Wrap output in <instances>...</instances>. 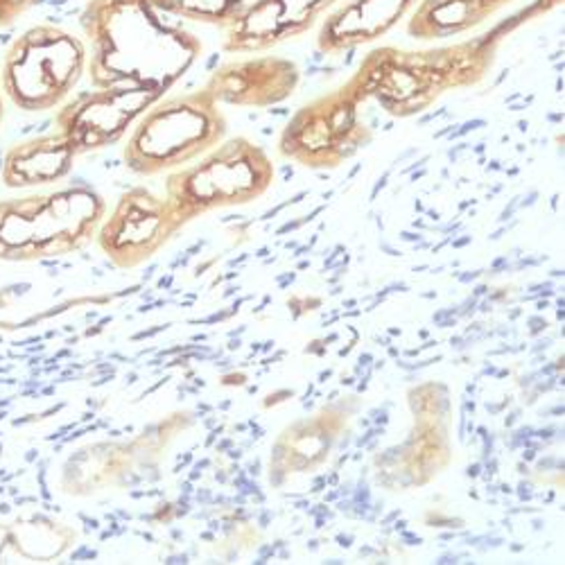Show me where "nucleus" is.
I'll return each instance as SVG.
<instances>
[{"label":"nucleus","mask_w":565,"mask_h":565,"mask_svg":"<svg viewBox=\"0 0 565 565\" xmlns=\"http://www.w3.org/2000/svg\"><path fill=\"white\" fill-rule=\"evenodd\" d=\"M93 88L161 96L202 57L200 36L157 0H88L79 14Z\"/></svg>","instance_id":"obj_1"},{"label":"nucleus","mask_w":565,"mask_h":565,"mask_svg":"<svg viewBox=\"0 0 565 565\" xmlns=\"http://www.w3.org/2000/svg\"><path fill=\"white\" fill-rule=\"evenodd\" d=\"M500 41L493 32L430 51H401L394 45L371 51L347 86L392 118H414L428 111L444 93L478 86L491 71Z\"/></svg>","instance_id":"obj_2"},{"label":"nucleus","mask_w":565,"mask_h":565,"mask_svg":"<svg viewBox=\"0 0 565 565\" xmlns=\"http://www.w3.org/2000/svg\"><path fill=\"white\" fill-rule=\"evenodd\" d=\"M107 202L88 183L0 202V263H41L96 241Z\"/></svg>","instance_id":"obj_3"},{"label":"nucleus","mask_w":565,"mask_h":565,"mask_svg":"<svg viewBox=\"0 0 565 565\" xmlns=\"http://www.w3.org/2000/svg\"><path fill=\"white\" fill-rule=\"evenodd\" d=\"M226 118L204 88L161 98L131 127L122 150L138 177H159L198 161L226 136Z\"/></svg>","instance_id":"obj_4"},{"label":"nucleus","mask_w":565,"mask_h":565,"mask_svg":"<svg viewBox=\"0 0 565 565\" xmlns=\"http://www.w3.org/2000/svg\"><path fill=\"white\" fill-rule=\"evenodd\" d=\"M267 152L245 136L222 140L198 161L168 172L163 193L188 224L213 211L260 200L274 183Z\"/></svg>","instance_id":"obj_5"},{"label":"nucleus","mask_w":565,"mask_h":565,"mask_svg":"<svg viewBox=\"0 0 565 565\" xmlns=\"http://www.w3.org/2000/svg\"><path fill=\"white\" fill-rule=\"evenodd\" d=\"M86 62L84 39L57 25H34L8 49L0 64V90L19 111H53L71 98Z\"/></svg>","instance_id":"obj_6"},{"label":"nucleus","mask_w":565,"mask_h":565,"mask_svg":"<svg viewBox=\"0 0 565 565\" xmlns=\"http://www.w3.org/2000/svg\"><path fill=\"white\" fill-rule=\"evenodd\" d=\"M362 107L347 84L308 103L282 129L278 138L280 157L308 170L340 168L373 138L371 127L362 120Z\"/></svg>","instance_id":"obj_7"},{"label":"nucleus","mask_w":565,"mask_h":565,"mask_svg":"<svg viewBox=\"0 0 565 565\" xmlns=\"http://www.w3.org/2000/svg\"><path fill=\"white\" fill-rule=\"evenodd\" d=\"M183 226L166 195L134 185L105 215L96 243L114 267L134 269L152 260Z\"/></svg>","instance_id":"obj_8"},{"label":"nucleus","mask_w":565,"mask_h":565,"mask_svg":"<svg viewBox=\"0 0 565 565\" xmlns=\"http://www.w3.org/2000/svg\"><path fill=\"white\" fill-rule=\"evenodd\" d=\"M163 96L138 88H96L77 93L55 114V127L77 157L118 146L154 103Z\"/></svg>","instance_id":"obj_9"},{"label":"nucleus","mask_w":565,"mask_h":565,"mask_svg":"<svg viewBox=\"0 0 565 565\" xmlns=\"http://www.w3.org/2000/svg\"><path fill=\"white\" fill-rule=\"evenodd\" d=\"M340 0H252L224 30V51L258 55L310 32Z\"/></svg>","instance_id":"obj_10"},{"label":"nucleus","mask_w":565,"mask_h":565,"mask_svg":"<svg viewBox=\"0 0 565 565\" xmlns=\"http://www.w3.org/2000/svg\"><path fill=\"white\" fill-rule=\"evenodd\" d=\"M299 66L278 55H254L222 64L202 86L217 105L267 109L286 103L299 88Z\"/></svg>","instance_id":"obj_11"},{"label":"nucleus","mask_w":565,"mask_h":565,"mask_svg":"<svg viewBox=\"0 0 565 565\" xmlns=\"http://www.w3.org/2000/svg\"><path fill=\"white\" fill-rule=\"evenodd\" d=\"M416 6L418 0H340L321 19L317 49L323 55H342L362 49L390 34Z\"/></svg>","instance_id":"obj_12"},{"label":"nucleus","mask_w":565,"mask_h":565,"mask_svg":"<svg viewBox=\"0 0 565 565\" xmlns=\"http://www.w3.org/2000/svg\"><path fill=\"white\" fill-rule=\"evenodd\" d=\"M75 159L77 154L73 146L64 138V134L55 129L51 134L32 136L21 140V143H14L6 152L0 177H3L8 188H17V191L53 185L68 179Z\"/></svg>","instance_id":"obj_13"},{"label":"nucleus","mask_w":565,"mask_h":565,"mask_svg":"<svg viewBox=\"0 0 565 565\" xmlns=\"http://www.w3.org/2000/svg\"><path fill=\"white\" fill-rule=\"evenodd\" d=\"M513 0H418L407 34L416 41H444L473 32Z\"/></svg>","instance_id":"obj_14"},{"label":"nucleus","mask_w":565,"mask_h":565,"mask_svg":"<svg viewBox=\"0 0 565 565\" xmlns=\"http://www.w3.org/2000/svg\"><path fill=\"white\" fill-rule=\"evenodd\" d=\"M157 3L185 23H202L226 30L252 0H157Z\"/></svg>","instance_id":"obj_15"},{"label":"nucleus","mask_w":565,"mask_h":565,"mask_svg":"<svg viewBox=\"0 0 565 565\" xmlns=\"http://www.w3.org/2000/svg\"><path fill=\"white\" fill-rule=\"evenodd\" d=\"M39 0H0V28H10L28 14Z\"/></svg>","instance_id":"obj_16"},{"label":"nucleus","mask_w":565,"mask_h":565,"mask_svg":"<svg viewBox=\"0 0 565 565\" xmlns=\"http://www.w3.org/2000/svg\"><path fill=\"white\" fill-rule=\"evenodd\" d=\"M428 525L430 527H448V530H459L463 527L461 518H441V515H428Z\"/></svg>","instance_id":"obj_17"},{"label":"nucleus","mask_w":565,"mask_h":565,"mask_svg":"<svg viewBox=\"0 0 565 565\" xmlns=\"http://www.w3.org/2000/svg\"><path fill=\"white\" fill-rule=\"evenodd\" d=\"M292 396H297V392H295V390H282V392L269 394V398L265 401V405H267V407H271V405H278V403L288 401V398H292Z\"/></svg>","instance_id":"obj_18"},{"label":"nucleus","mask_w":565,"mask_h":565,"mask_svg":"<svg viewBox=\"0 0 565 565\" xmlns=\"http://www.w3.org/2000/svg\"><path fill=\"white\" fill-rule=\"evenodd\" d=\"M527 323H530V335H539L547 328V321L543 317H530Z\"/></svg>","instance_id":"obj_19"},{"label":"nucleus","mask_w":565,"mask_h":565,"mask_svg":"<svg viewBox=\"0 0 565 565\" xmlns=\"http://www.w3.org/2000/svg\"><path fill=\"white\" fill-rule=\"evenodd\" d=\"M518 498H521L523 502H530L532 498H534V491H532V484L530 482H521V484H518Z\"/></svg>","instance_id":"obj_20"},{"label":"nucleus","mask_w":565,"mask_h":565,"mask_svg":"<svg viewBox=\"0 0 565 565\" xmlns=\"http://www.w3.org/2000/svg\"><path fill=\"white\" fill-rule=\"evenodd\" d=\"M371 362H373V355H371V353H362V355H360V362H358V366H355V375H360L362 369H369Z\"/></svg>","instance_id":"obj_21"},{"label":"nucleus","mask_w":565,"mask_h":565,"mask_svg":"<svg viewBox=\"0 0 565 565\" xmlns=\"http://www.w3.org/2000/svg\"><path fill=\"white\" fill-rule=\"evenodd\" d=\"M398 539H401V541H405L407 545H423V539H420V536H414V534H412V532H407V530H405V532H401V534H398Z\"/></svg>","instance_id":"obj_22"},{"label":"nucleus","mask_w":565,"mask_h":565,"mask_svg":"<svg viewBox=\"0 0 565 565\" xmlns=\"http://www.w3.org/2000/svg\"><path fill=\"white\" fill-rule=\"evenodd\" d=\"M306 353H317V355H326V344L321 340H315L312 344L306 347Z\"/></svg>","instance_id":"obj_23"},{"label":"nucleus","mask_w":565,"mask_h":565,"mask_svg":"<svg viewBox=\"0 0 565 565\" xmlns=\"http://www.w3.org/2000/svg\"><path fill=\"white\" fill-rule=\"evenodd\" d=\"M480 473H482V463H473V466H468V470H466V476H468L470 480L480 478Z\"/></svg>","instance_id":"obj_24"},{"label":"nucleus","mask_w":565,"mask_h":565,"mask_svg":"<svg viewBox=\"0 0 565 565\" xmlns=\"http://www.w3.org/2000/svg\"><path fill=\"white\" fill-rule=\"evenodd\" d=\"M338 543H340V547L349 550L351 543H353V536H351V534H338Z\"/></svg>","instance_id":"obj_25"},{"label":"nucleus","mask_w":565,"mask_h":565,"mask_svg":"<svg viewBox=\"0 0 565 565\" xmlns=\"http://www.w3.org/2000/svg\"><path fill=\"white\" fill-rule=\"evenodd\" d=\"M518 418H521V409H515L513 414H509V418H504V426H507V428H511L513 423H518Z\"/></svg>","instance_id":"obj_26"},{"label":"nucleus","mask_w":565,"mask_h":565,"mask_svg":"<svg viewBox=\"0 0 565 565\" xmlns=\"http://www.w3.org/2000/svg\"><path fill=\"white\" fill-rule=\"evenodd\" d=\"M333 373H335L333 369H326V371H321V373H319V381H317V383H328V381L333 379Z\"/></svg>","instance_id":"obj_27"},{"label":"nucleus","mask_w":565,"mask_h":565,"mask_svg":"<svg viewBox=\"0 0 565 565\" xmlns=\"http://www.w3.org/2000/svg\"><path fill=\"white\" fill-rule=\"evenodd\" d=\"M536 455H539V450H534V448H525V452H523V461H534V459H536Z\"/></svg>","instance_id":"obj_28"},{"label":"nucleus","mask_w":565,"mask_h":565,"mask_svg":"<svg viewBox=\"0 0 565 565\" xmlns=\"http://www.w3.org/2000/svg\"><path fill=\"white\" fill-rule=\"evenodd\" d=\"M396 518H401V509H396V511H392L387 518H385V521H383V525H390V523H394L396 521Z\"/></svg>","instance_id":"obj_29"},{"label":"nucleus","mask_w":565,"mask_h":565,"mask_svg":"<svg viewBox=\"0 0 565 565\" xmlns=\"http://www.w3.org/2000/svg\"><path fill=\"white\" fill-rule=\"evenodd\" d=\"M518 473H521V476H530V466L525 463V461H521V463H518Z\"/></svg>","instance_id":"obj_30"},{"label":"nucleus","mask_w":565,"mask_h":565,"mask_svg":"<svg viewBox=\"0 0 565 565\" xmlns=\"http://www.w3.org/2000/svg\"><path fill=\"white\" fill-rule=\"evenodd\" d=\"M407 530V521H398V518H396V523H394V532H405Z\"/></svg>","instance_id":"obj_31"},{"label":"nucleus","mask_w":565,"mask_h":565,"mask_svg":"<svg viewBox=\"0 0 565 565\" xmlns=\"http://www.w3.org/2000/svg\"><path fill=\"white\" fill-rule=\"evenodd\" d=\"M6 118V103H3V90H0V125H3Z\"/></svg>","instance_id":"obj_32"},{"label":"nucleus","mask_w":565,"mask_h":565,"mask_svg":"<svg viewBox=\"0 0 565 565\" xmlns=\"http://www.w3.org/2000/svg\"><path fill=\"white\" fill-rule=\"evenodd\" d=\"M340 340V333H331V335H328V338H323L321 342L328 347V344H331V342H338Z\"/></svg>","instance_id":"obj_33"},{"label":"nucleus","mask_w":565,"mask_h":565,"mask_svg":"<svg viewBox=\"0 0 565 565\" xmlns=\"http://www.w3.org/2000/svg\"><path fill=\"white\" fill-rule=\"evenodd\" d=\"M297 278V274H288V276H282V278H278L280 282H282V286H288V282H292Z\"/></svg>","instance_id":"obj_34"},{"label":"nucleus","mask_w":565,"mask_h":565,"mask_svg":"<svg viewBox=\"0 0 565 565\" xmlns=\"http://www.w3.org/2000/svg\"><path fill=\"white\" fill-rule=\"evenodd\" d=\"M487 292H489V288H487V286H480V288L473 292V297H476V299H480V297H482V295H487Z\"/></svg>","instance_id":"obj_35"},{"label":"nucleus","mask_w":565,"mask_h":565,"mask_svg":"<svg viewBox=\"0 0 565 565\" xmlns=\"http://www.w3.org/2000/svg\"><path fill=\"white\" fill-rule=\"evenodd\" d=\"M498 491H500V493H507V495H511V493H513V489H511L509 484H502Z\"/></svg>","instance_id":"obj_36"},{"label":"nucleus","mask_w":565,"mask_h":565,"mask_svg":"<svg viewBox=\"0 0 565 565\" xmlns=\"http://www.w3.org/2000/svg\"><path fill=\"white\" fill-rule=\"evenodd\" d=\"M401 328H390V335H394V338H401Z\"/></svg>","instance_id":"obj_37"},{"label":"nucleus","mask_w":565,"mask_h":565,"mask_svg":"<svg viewBox=\"0 0 565 565\" xmlns=\"http://www.w3.org/2000/svg\"><path fill=\"white\" fill-rule=\"evenodd\" d=\"M373 369H375V371H381V369H385V360H379V362H375V364H373Z\"/></svg>","instance_id":"obj_38"},{"label":"nucleus","mask_w":565,"mask_h":565,"mask_svg":"<svg viewBox=\"0 0 565 565\" xmlns=\"http://www.w3.org/2000/svg\"><path fill=\"white\" fill-rule=\"evenodd\" d=\"M317 547H319V541H308V550H310V552H315Z\"/></svg>","instance_id":"obj_39"},{"label":"nucleus","mask_w":565,"mask_h":565,"mask_svg":"<svg viewBox=\"0 0 565 565\" xmlns=\"http://www.w3.org/2000/svg\"><path fill=\"white\" fill-rule=\"evenodd\" d=\"M353 306H358V299H349V301H344V308H353Z\"/></svg>","instance_id":"obj_40"},{"label":"nucleus","mask_w":565,"mask_h":565,"mask_svg":"<svg viewBox=\"0 0 565 565\" xmlns=\"http://www.w3.org/2000/svg\"><path fill=\"white\" fill-rule=\"evenodd\" d=\"M547 306H550V303H547V301H539V303H536V310H539V312H541V310H545V308H547Z\"/></svg>","instance_id":"obj_41"},{"label":"nucleus","mask_w":565,"mask_h":565,"mask_svg":"<svg viewBox=\"0 0 565 565\" xmlns=\"http://www.w3.org/2000/svg\"><path fill=\"white\" fill-rule=\"evenodd\" d=\"M563 317H565V310H563V308H556V319L563 321Z\"/></svg>","instance_id":"obj_42"},{"label":"nucleus","mask_w":565,"mask_h":565,"mask_svg":"<svg viewBox=\"0 0 565 565\" xmlns=\"http://www.w3.org/2000/svg\"><path fill=\"white\" fill-rule=\"evenodd\" d=\"M387 349H390V355H392V358H398V349H396V347H392V344H390Z\"/></svg>","instance_id":"obj_43"},{"label":"nucleus","mask_w":565,"mask_h":565,"mask_svg":"<svg viewBox=\"0 0 565 565\" xmlns=\"http://www.w3.org/2000/svg\"><path fill=\"white\" fill-rule=\"evenodd\" d=\"M487 493H491V495H493V493H498V487H493V484H487Z\"/></svg>","instance_id":"obj_44"},{"label":"nucleus","mask_w":565,"mask_h":565,"mask_svg":"<svg viewBox=\"0 0 565 565\" xmlns=\"http://www.w3.org/2000/svg\"><path fill=\"white\" fill-rule=\"evenodd\" d=\"M525 545H511V552H523Z\"/></svg>","instance_id":"obj_45"},{"label":"nucleus","mask_w":565,"mask_h":565,"mask_svg":"<svg viewBox=\"0 0 565 565\" xmlns=\"http://www.w3.org/2000/svg\"><path fill=\"white\" fill-rule=\"evenodd\" d=\"M423 299H437V292H426L423 295Z\"/></svg>","instance_id":"obj_46"},{"label":"nucleus","mask_w":565,"mask_h":565,"mask_svg":"<svg viewBox=\"0 0 565 565\" xmlns=\"http://www.w3.org/2000/svg\"><path fill=\"white\" fill-rule=\"evenodd\" d=\"M342 290H344V288H335V290L331 292V297H338V295H342Z\"/></svg>","instance_id":"obj_47"},{"label":"nucleus","mask_w":565,"mask_h":565,"mask_svg":"<svg viewBox=\"0 0 565 565\" xmlns=\"http://www.w3.org/2000/svg\"><path fill=\"white\" fill-rule=\"evenodd\" d=\"M306 507H310V502H297V509H306Z\"/></svg>","instance_id":"obj_48"}]
</instances>
